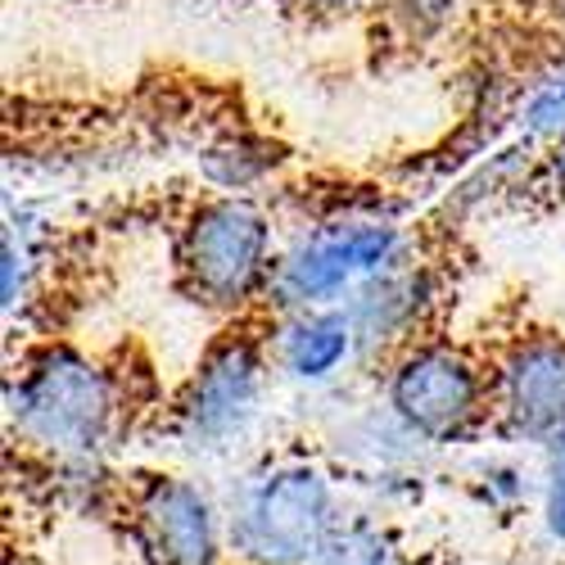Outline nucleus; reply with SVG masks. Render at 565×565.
Listing matches in <instances>:
<instances>
[{
	"label": "nucleus",
	"mask_w": 565,
	"mask_h": 565,
	"mask_svg": "<svg viewBox=\"0 0 565 565\" xmlns=\"http://www.w3.org/2000/svg\"><path fill=\"white\" fill-rule=\"evenodd\" d=\"M547 515H552V530L565 539V476H556L552 498H547Z\"/></svg>",
	"instance_id": "9b49d317"
},
{
	"label": "nucleus",
	"mask_w": 565,
	"mask_h": 565,
	"mask_svg": "<svg viewBox=\"0 0 565 565\" xmlns=\"http://www.w3.org/2000/svg\"><path fill=\"white\" fill-rule=\"evenodd\" d=\"M502 390L511 420L525 435H565V344L543 340L521 349Z\"/></svg>",
	"instance_id": "423d86ee"
},
{
	"label": "nucleus",
	"mask_w": 565,
	"mask_h": 565,
	"mask_svg": "<svg viewBox=\"0 0 565 565\" xmlns=\"http://www.w3.org/2000/svg\"><path fill=\"white\" fill-rule=\"evenodd\" d=\"M530 122H539V127H565V82L561 86H547L543 96L530 105Z\"/></svg>",
	"instance_id": "9d476101"
},
{
	"label": "nucleus",
	"mask_w": 565,
	"mask_h": 565,
	"mask_svg": "<svg viewBox=\"0 0 565 565\" xmlns=\"http://www.w3.org/2000/svg\"><path fill=\"white\" fill-rule=\"evenodd\" d=\"M394 407L430 439L461 435L480 416V375L448 349H420L394 375Z\"/></svg>",
	"instance_id": "20e7f679"
},
{
	"label": "nucleus",
	"mask_w": 565,
	"mask_h": 565,
	"mask_svg": "<svg viewBox=\"0 0 565 565\" xmlns=\"http://www.w3.org/2000/svg\"><path fill=\"white\" fill-rule=\"evenodd\" d=\"M258 390V358L249 344H226L209 358V366L195 381V398H191V420L204 435H222L241 420L254 403Z\"/></svg>",
	"instance_id": "0eeeda50"
},
{
	"label": "nucleus",
	"mask_w": 565,
	"mask_h": 565,
	"mask_svg": "<svg viewBox=\"0 0 565 565\" xmlns=\"http://www.w3.org/2000/svg\"><path fill=\"white\" fill-rule=\"evenodd\" d=\"M326 489L308 470L276 476L241 521V543L258 561H303L326 543Z\"/></svg>",
	"instance_id": "7ed1b4c3"
},
{
	"label": "nucleus",
	"mask_w": 565,
	"mask_h": 565,
	"mask_svg": "<svg viewBox=\"0 0 565 565\" xmlns=\"http://www.w3.org/2000/svg\"><path fill=\"white\" fill-rule=\"evenodd\" d=\"M317 6H340V0H317Z\"/></svg>",
	"instance_id": "ddd939ff"
},
{
	"label": "nucleus",
	"mask_w": 565,
	"mask_h": 565,
	"mask_svg": "<svg viewBox=\"0 0 565 565\" xmlns=\"http://www.w3.org/2000/svg\"><path fill=\"white\" fill-rule=\"evenodd\" d=\"M19 416L45 444L96 448L105 420H109V390L96 366H86L73 353H60L28 375Z\"/></svg>",
	"instance_id": "f03ea898"
},
{
	"label": "nucleus",
	"mask_w": 565,
	"mask_h": 565,
	"mask_svg": "<svg viewBox=\"0 0 565 565\" xmlns=\"http://www.w3.org/2000/svg\"><path fill=\"white\" fill-rule=\"evenodd\" d=\"M317 565H385V552L366 534H335L321 543Z\"/></svg>",
	"instance_id": "1a4fd4ad"
},
{
	"label": "nucleus",
	"mask_w": 565,
	"mask_h": 565,
	"mask_svg": "<svg viewBox=\"0 0 565 565\" xmlns=\"http://www.w3.org/2000/svg\"><path fill=\"white\" fill-rule=\"evenodd\" d=\"M344 349H349V326L340 317H308L286 340V358L299 375H326L344 358Z\"/></svg>",
	"instance_id": "6e6552de"
},
{
	"label": "nucleus",
	"mask_w": 565,
	"mask_h": 565,
	"mask_svg": "<svg viewBox=\"0 0 565 565\" xmlns=\"http://www.w3.org/2000/svg\"><path fill=\"white\" fill-rule=\"evenodd\" d=\"M552 177H556V191L565 195V140H561L556 154H552Z\"/></svg>",
	"instance_id": "f8f14e48"
},
{
	"label": "nucleus",
	"mask_w": 565,
	"mask_h": 565,
	"mask_svg": "<svg viewBox=\"0 0 565 565\" xmlns=\"http://www.w3.org/2000/svg\"><path fill=\"white\" fill-rule=\"evenodd\" d=\"M140 530L159 565H213V521L191 484L154 480L140 498Z\"/></svg>",
	"instance_id": "39448f33"
},
{
	"label": "nucleus",
	"mask_w": 565,
	"mask_h": 565,
	"mask_svg": "<svg viewBox=\"0 0 565 565\" xmlns=\"http://www.w3.org/2000/svg\"><path fill=\"white\" fill-rule=\"evenodd\" d=\"M267 226L249 204H209L195 226L185 231L181 267L191 276V290L209 303L245 299L263 276Z\"/></svg>",
	"instance_id": "f257e3e1"
}]
</instances>
